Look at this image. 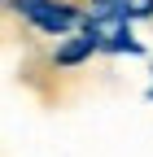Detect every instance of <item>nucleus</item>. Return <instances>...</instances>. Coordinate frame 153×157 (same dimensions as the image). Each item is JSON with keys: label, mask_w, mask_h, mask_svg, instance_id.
<instances>
[{"label": "nucleus", "mask_w": 153, "mask_h": 157, "mask_svg": "<svg viewBox=\"0 0 153 157\" xmlns=\"http://www.w3.org/2000/svg\"><path fill=\"white\" fill-rule=\"evenodd\" d=\"M9 9L40 35H70L83 26V13L74 0H9Z\"/></svg>", "instance_id": "obj_1"}, {"label": "nucleus", "mask_w": 153, "mask_h": 157, "mask_svg": "<svg viewBox=\"0 0 153 157\" xmlns=\"http://www.w3.org/2000/svg\"><path fill=\"white\" fill-rule=\"evenodd\" d=\"M92 52H96V44H92V39L83 35V26H79V35H70L66 44H57L53 61H57V66H83V61H88Z\"/></svg>", "instance_id": "obj_4"}, {"label": "nucleus", "mask_w": 153, "mask_h": 157, "mask_svg": "<svg viewBox=\"0 0 153 157\" xmlns=\"http://www.w3.org/2000/svg\"><path fill=\"white\" fill-rule=\"evenodd\" d=\"M149 101H153V87H149Z\"/></svg>", "instance_id": "obj_5"}, {"label": "nucleus", "mask_w": 153, "mask_h": 157, "mask_svg": "<svg viewBox=\"0 0 153 157\" xmlns=\"http://www.w3.org/2000/svg\"><path fill=\"white\" fill-rule=\"evenodd\" d=\"M88 13H105V17H123V22H136V17H153V0H88Z\"/></svg>", "instance_id": "obj_3"}, {"label": "nucleus", "mask_w": 153, "mask_h": 157, "mask_svg": "<svg viewBox=\"0 0 153 157\" xmlns=\"http://www.w3.org/2000/svg\"><path fill=\"white\" fill-rule=\"evenodd\" d=\"M83 35L96 44V52H118V57H140L144 44L131 35V22L105 13H83Z\"/></svg>", "instance_id": "obj_2"}]
</instances>
